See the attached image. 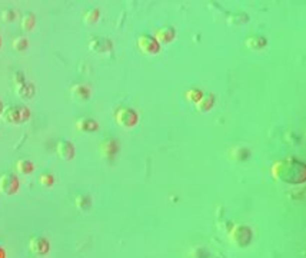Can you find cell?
I'll return each instance as SVG.
<instances>
[{
	"label": "cell",
	"mask_w": 306,
	"mask_h": 258,
	"mask_svg": "<svg viewBox=\"0 0 306 258\" xmlns=\"http://www.w3.org/2000/svg\"><path fill=\"white\" fill-rule=\"evenodd\" d=\"M274 175L279 181L285 182H302L305 178V170L302 164H298L294 161H282L275 164Z\"/></svg>",
	"instance_id": "1"
},
{
	"label": "cell",
	"mask_w": 306,
	"mask_h": 258,
	"mask_svg": "<svg viewBox=\"0 0 306 258\" xmlns=\"http://www.w3.org/2000/svg\"><path fill=\"white\" fill-rule=\"evenodd\" d=\"M1 119L7 124H23L26 122L29 116H30V112L26 106H19V105H11V106L3 109V112L0 114Z\"/></svg>",
	"instance_id": "2"
},
{
	"label": "cell",
	"mask_w": 306,
	"mask_h": 258,
	"mask_svg": "<svg viewBox=\"0 0 306 258\" xmlns=\"http://www.w3.org/2000/svg\"><path fill=\"white\" fill-rule=\"evenodd\" d=\"M116 120L120 126L125 128H132L135 126L137 122L136 112L130 108H120L116 112Z\"/></svg>",
	"instance_id": "3"
},
{
	"label": "cell",
	"mask_w": 306,
	"mask_h": 258,
	"mask_svg": "<svg viewBox=\"0 0 306 258\" xmlns=\"http://www.w3.org/2000/svg\"><path fill=\"white\" fill-rule=\"evenodd\" d=\"M19 190V180L13 174H3L0 176V192L4 195H13Z\"/></svg>",
	"instance_id": "4"
},
{
	"label": "cell",
	"mask_w": 306,
	"mask_h": 258,
	"mask_svg": "<svg viewBox=\"0 0 306 258\" xmlns=\"http://www.w3.org/2000/svg\"><path fill=\"white\" fill-rule=\"evenodd\" d=\"M89 49L93 54H109L113 49V44L106 38H93L89 42Z\"/></svg>",
	"instance_id": "5"
},
{
	"label": "cell",
	"mask_w": 306,
	"mask_h": 258,
	"mask_svg": "<svg viewBox=\"0 0 306 258\" xmlns=\"http://www.w3.org/2000/svg\"><path fill=\"white\" fill-rule=\"evenodd\" d=\"M139 48L149 54H156L159 52V43L156 42L155 38L149 36V34H143L139 38Z\"/></svg>",
	"instance_id": "6"
},
{
	"label": "cell",
	"mask_w": 306,
	"mask_h": 258,
	"mask_svg": "<svg viewBox=\"0 0 306 258\" xmlns=\"http://www.w3.org/2000/svg\"><path fill=\"white\" fill-rule=\"evenodd\" d=\"M56 152H57L59 158H62L64 161H69L74 156V146L69 140H59L56 145Z\"/></svg>",
	"instance_id": "7"
},
{
	"label": "cell",
	"mask_w": 306,
	"mask_h": 258,
	"mask_svg": "<svg viewBox=\"0 0 306 258\" xmlns=\"http://www.w3.org/2000/svg\"><path fill=\"white\" fill-rule=\"evenodd\" d=\"M233 241L239 246L245 247L248 242H251V230H248L246 226H238L232 234Z\"/></svg>",
	"instance_id": "8"
},
{
	"label": "cell",
	"mask_w": 306,
	"mask_h": 258,
	"mask_svg": "<svg viewBox=\"0 0 306 258\" xmlns=\"http://www.w3.org/2000/svg\"><path fill=\"white\" fill-rule=\"evenodd\" d=\"M30 250L34 254L43 256V254H46L49 251V242L43 236H33L30 240Z\"/></svg>",
	"instance_id": "9"
},
{
	"label": "cell",
	"mask_w": 306,
	"mask_h": 258,
	"mask_svg": "<svg viewBox=\"0 0 306 258\" xmlns=\"http://www.w3.org/2000/svg\"><path fill=\"white\" fill-rule=\"evenodd\" d=\"M14 90H16V95L21 98V99H32L33 95H34V86L32 84L24 82V80L17 82Z\"/></svg>",
	"instance_id": "10"
},
{
	"label": "cell",
	"mask_w": 306,
	"mask_h": 258,
	"mask_svg": "<svg viewBox=\"0 0 306 258\" xmlns=\"http://www.w3.org/2000/svg\"><path fill=\"white\" fill-rule=\"evenodd\" d=\"M213 104H215V96L212 94H206V95H202L201 99L196 102V108L199 112H208L212 109Z\"/></svg>",
	"instance_id": "11"
},
{
	"label": "cell",
	"mask_w": 306,
	"mask_h": 258,
	"mask_svg": "<svg viewBox=\"0 0 306 258\" xmlns=\"http://www.w3.org/2000/svg\"><path fill=\"white\" fill-rule=\"evenodd\" d=\"M72 96L76 99V100H80V102H85L90 98V90L86 85H76L73 86L72 89Z\"/></svg>",
	"instance_id": "12"
},
{
	"label": "cell",
	"mask_w": 306,
	"mask_h": 258,
	"mask_svg": "<svg viewBox=\"0 0 306 258\" xmlns=\"http://www.w3.org/2000/svg\"><path fill=\"white\" fill-rule=\"evenodd\" d=\"M76 128L79 129V130H82V132H93V130L97 129V122H96L95 119L82 118L77 120Z\"/></svg>",
	"instance_id": "13"
},
{
	"label": "cell",
	"mask_w": 306,
	"mask_h": 258,
	"mask_svg": "<svg viewBox=\"0 0 306 258\" xmlns=\"http://www.w3.org/2000/svg\"><path fill=\"white\" fill-rule=\"evenodd\" d=\"M175 38V30L172 28H162L156 33V42L160 43H169Z\"/></svg>",
	"instance_id": "14"
},
{
	"label": "cell",
	"mask_w": 306,
	"mask_h": 258,
	"mask_svg": "<svg viewBox=\"0 0 306 258\" xmlns=\"http://www.w3.org/2000/svg\"><path fill=\"white\" fill-rule=\"evenodd\" d=\"M265 44H266V39L262 36H256V34L248 38V40H246V46L252 50H259V49L265 48Z\"/></svg>",
	"instance_id": "15"
},
{
	"label": "cell",
	"mask_w": 306,
	"mask_h": 258,
	"mask_svg": "<svg viewBox=\"0 0 306 258\" xmlns=\"http://www.w3.org/2000/svg\"><path fill=\"white\" fill-rule=\"evenodd\" d=\"M16 168H17V171L20 172L21 175H27V174H32L33 170H34V165L30 161H27V160H20L16 164Z\"/></svg>",
	"instance_id": "16"
},
{
	"label": "cell",
	"mask_w": 306,
	"mask_h": 258,
	"mask_svg": "<svg viewBox=\"0 0 306 258\" xmlns=\"http://www.w3.org/2000/svg\"><path fill=\"white\" fill-rule=\"evenodd\" d=\"M34 23H36L34 14H32V13H26V14L21 18V23H20L21 29L26 30V32H29V30H32L33 29Z\"/></svg>",
	"instance_id": "17"
},
{
	"label": "cell",
	"mask_w": 306,
	"mask_h": 258,
	"mask_svg": "<svg viewBox=\"0 0 306 258\" xmlns=\"http://www.w3.org/2000/svg\"><path fill=\"white\" fill-rule=\"evenodd\" d=\"M27 39L26 38H16L14 40H13V49L14 50H17V52H23V50H26L27 49Z\"/></svg>",
	"instance_id": "18"
},
{
	"label": "cell",
	"mask_w": 306,
	"mask_h": 258,
	"mask_svg": "<svg viewBox=\"0 0 306 258\" xmlns=\"http://www.w3.org/2000/svg\"><path fill=\"white\" fill-rule=\"evenodd\" d=\"M99 19V10L97 9H92L85 14V23L86 24H93Z\"/></svg>",
	"instance_id": "19"
},
{
	"label": "cell",
	"mask_w": 306,
	"mask_h": 258,
	"mask_svg": "<svg viewBox=\"0 0 306 258\" xmlns=\"http://www.w3.org/2000/svg\"><path fill=\"white\" fill-rule=\"evenodd\" d=\"M16 18V13L11 9H4L1 12V20L3 22H13Z\"/></svg>",
	"instance_id": "20"
},
{
	"label": "cell",
	"mask_w": 306,
	"mask_h": 258,
	"mask_svg": "<svg viewBox=\"0 0 306 258\" xmlns=\"http://www.w3.org/2000/svg\"><path fill=\"white\" fill-rule=\"evenodd\" d=\"M53 182H54V178L50 174H43L40 176V184L44 186H50V185H53Z\"/></svg>",
	"instance_id": "21"
},
{
	"label": "cell",
	"mask_w": 306,
	"mask_h": 258,
	"mask_svg": "<svg viewBox=\"0 0 306 258\" xmlns=\"http://www.w3.org/2000/svg\"><path fill=\"white\" fill-rule=\"evenodd\" d=\"M202 95H203V94H202L199 89H192V90L188 92V96H189L190 100H195V102H198L202 98Z\"/></svg>",
	"instance_id": "22"
},
{
	"label": "cell",
	"mask_w": 306,
	"mask_h": 258,
	"mask_svg": "<svg viewBox=\"0 0 306 258\" xmlns=\"http://www.w3.org/2000/svg\"><path fill=\"white\" fill-rule=\"evenodd\" d=\"M76 204H77V206H79L80 210H83V204H85L86 208H87V206L90 205V201H89V198H87V196H83V195H82V196H79V198H77Z\"/></svg>",
	"instance_id": "23"
},
{
	"label": "cell",
	"mask_w": 306,
	"mask_h": 258,
	"mask_svg": "<svg viewBox=\"0 0 306 258\" xmlns=\"http://www.w3.org/2000/svg\"><path fill=\"white\" fill-rule=\"evenodd\" d=\"M0 258H4V251L1 248H0Z\"/></svg>",
	"instance_id": "24"
},
{
	"label": "cell",
	"mask_w": 306,
	"mask_h": 258,
	"mask_svg": "<svg viewBox=\"0 0 306 258\" xmlns=\"http://www.w3.org/2000/svg\"><path fill=\"white\" fill-rule=\"evenodd\" d=\"M3 109H4V108H3V104H1V100H0V114L3 112Z\"/></svg>",
	"instance_id": "25"
},
{
	"label": "cell",
	"mask_w": 306,
	"mask_h": 258,
	"mask_svg": "<svg viewBox=\"0 0 306 258\" xmlns=\"http://www.w3.org/2000/svg\"><path fill=\"white\" fill-rule=\"evenodd\" d=\"M0 46H1V39H0Z\"/></svg>",
	"instance_id": "26"
}]
</instances>
